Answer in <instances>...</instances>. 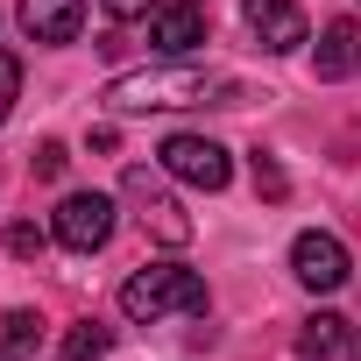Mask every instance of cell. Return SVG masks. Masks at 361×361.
I'll return each instance as SVG.
<instances>
[{
    "label": "cell",
    "instance_id": "6da1fadb",
    "mask_svg": "<svg viewBox=\"0 0 361 361\" xmlns=\"http://www.w3.org/2000/svg\"><path fill=\"white\" fill-rule=\"evenodd\" d=\"M241 85L206 71V64H142V71H121L106 85V106L114 114H149V106H234Z\"/></svg>",
    "mask_w": 361,
    "mask_h": 361
},
{
    "label": "cell",
    "instance_id": "7a4b0ae2",
    "mask_svg": "<svg viewBox=\"0 0 361 361\" xmlns=\"http://www.w3.org/2000/svg\"><path fill=\"white\" fill-rule=\"evenodd\" d=\"M121 312L128 319H170V312H206V276L177 269V262H149L121 283Z\"/></svg>",
    "mask_w": 361,
    "mask_h": 361
},
{
    "label": "cell",
    "instance_id": "3957f363",
    "mask_svg": "<svg viewBox=\"0 0 361 361\" xmlns=\"http://www.w3.org/2000/svg\"><path fill=\"white\" fill-rule=\"evenodd\" d=\"M156 163L170 177H185V185H199V192H227V177H234V163H227V149L213 135H163Z\"/></svg>",
    "mask_w": 361,
    "mask_h": 361
},
{
    "label": "cell",
    "instance_id": "277c9868",
    "mask_svg": "<svg viewBox=\"0 0 361 361\" xmlns=\"http://www.w3.org/2000/svg\"><path fill=\"white\" fill-rule=\"evenodd\" d=\"M50 234H57L71 255H92V248H106V241H114V199H106V192H71V199L57 206Z\"/></svg>",
    "mask_w": 361,
    "mask_h": 361
},
{
    "label": "cell",
    "instance_id": "5b68a950",
    "mask_svg": "<svg viewBox=\"0 0 361 361\" xmlns=\"http://www.w3.org/2000/svg\"><path fill=\"white\" fill-rule=\"evenodd\" d=\"M121 192L135 199V213H142V227H149L156 241H170V248H185V241H192V220H185V206L163 192V177H149V170L135 163V170L121 177Z\"/></svg>",
    "mask_w": 361,
    "mask_h": 361
},
{
    "label": "cell",
    "instance_id": "8992f818",
    "mask_svg": "<svg viewBox=\"0 0 361 361\" xmlns=\"http://www.w3.org/2000/svg\"><path fill=\"white\" fill-rule=\"evenodd\" d=\"M290 276L305 283V290H340L347 276H354V262H347V241L340 234H298L290 241Z\"/></svg>",
    "mask_w": 361,
    "mask_h": 361
},
{
    "label": "cell",
    "instance_id": "52a82bcc",
    "mask_svg": "<svg viewBox=\"0 0 361 361\" xmlns=\"http://www.w3.org/2000/svg\"><path fill=\"white\" fill-rule=\"evenodd\" d=\"M149 43L163 57H185L206 43V8L199 0H156V15H149Z\"/></svg>",
    "mask_w": 361,
    "mask_h": 361
},
{
    "label": "cell",
    "instance_id": "ba28073f",
    "mask_svg": "<svg viewBox=\"0 0 361 361\" xmlns=\"http://www.w3.org/2000/svg\"><path fill=\"white\" fill-rule=\"evenodd\" d=\"M241 15H248V29H255V43L269 57H283V50L305 43V8H298V0H241Z\"/></svg>",
    "mask_w": 361,
    "mask_h": 361
},
{
    "label": "cell",
    "instance_id": "9c48e42d",
    "mask_svg": "<svg viewBox=\"0 0 361 361\" xmlns=\"http://www.w3.org/2000/svg\"><path fill=\"white\" fill-rule=\"evenodd\" d=\"M85 22V0H22V29L29 43H71Z\"/></svg>",
    "mask_w": 361,
    "mask_h": 361
},
{
    "label": "cell",
    "instance_id": "30bf717a",
    "mask_svg": "<svg viewBox=\"0 0 361 361\" xmlns=\"http://www.w3.org/2000/svg\"><path fill=\"white\" fill-rule=\"evenodd\" d=\"M361 71V22H326L319 36V78H347Z\"/></svg>",
    "mask_w": 361,
    "mask_h": 361
},
{
    "label": "cell",
    "instance_id": "8fae6325",
    "mask_svg": "<svg viewBox=\"0 0 361 361\" xmlns=\"http://www.w3.org/2000/svg\"><path fill=\"white\" fill-rule=\"evenodd\" d=\"M333 354H347V319L340 312H312L298 326V361H333Z\"/></svg>",
    "mask_w": 361,
    "mask_h": 361
},
{
    "label": "cell",
    "instance_id": "7c38bea8",
    "mask_svg": "<svg viewBox=\"0 0 361 361\" xmlns=\"http://www.w3.org/2000/svg\"><path fill=\"white\" fill-rule=\"evenodd\" d=\"M106 347H114V326H99V319H78V326L64 333V347H57V354H64V361H99Z\"/></svg>",
    "mask_w": 361,
    "mask_h": 361
},
{
    "label": "cell",
    "instance_id": "4fadbf2b",
    "mask_svg": "<svg viewBox=\"0 0 361 361\" xmlns=\"http://www.w3.org/2000/svg\"><path fill=\"white\" fill-rule=\"evenodd\" d=\"M15 92H22V57H15V50H0V121L15 114Z\"/></svg>",
    "mask_w": 361,
    "mask_h": 361
},
{
    "label": "cell",
    "instance_id": "5bb4252c",
    "mask_svg": "<svg viewBox=\"0 0 361 361\" xmlns=\"http://www.w3.org/2000/svg\"><path fill=\"white\" fill-rule=\"evenodd\" d=\"M255 192H262V199H283V192H290V177H283L262 149H255Z\"/></svg>",
    "mask_w": 361,
    "mask_h": 361
},
{
    "label": "cell",
    "instance_id": "9a60e30c",
    "mask_svg": "<svg viewBox=\"0 0 361 361\" xmlns=\"http://www.w3.org/2000/svg\"><path fill=\"white\" fill-rule=\"evenodd\" d=\"M64 142H36V177H64Z\"/></svg>",
    "mask_w": 361,
    "mask_h": 361
},
{
    "label": "cell",
    "instance_id": "2e32d148",
    "mask_svg": "<svg viewBox=\"0 0 361 361\" xmlns=\"http://www.w3.org/2000/svg\"><path fill=\"white\" fill-rule=\"evenodd\" d=\"M43 241H50L43 227H15V234H8V248H15L22 262H29V255H43Z\"/></svg>",
    "mask_w": 361,
    "mask_h": 361
},
{
    "label": "cell",
    "instance_id": "e0dca14e",
    "mask_svg": "<svg viewBox=\"0 0 361 361\" xmlns=\"http://www.w3.org/2000/svg\"><path fill=\"white\" fill-rule=\"evenodd\" d=\"M36 333H43V319H36V312H8V340H15V347H29Z\"/></svg>",
    "mask_w": 361,
    "mask_h": 361
},
{
    "label": "cell",
    "instance_id": "ac0fdd59",
    "mask_svg": "<svg viewBox=\"0 0 361 361\" xmlns=\"http://www.w3.org/2000/svg\"><path fill=\"white\" fill-rule=\"evenodd\" d=\"M99 8H106L114 22H142V15H156V0H99Z\"/></svg>",
    "mask_w": 361,
    "mask_h": 361
},
{
    "label": "cell",
    "instance_id": "d6986e66",
    "mask_svg": "<svg viewBox=\"0 0 361 361\" xmlns=\"http://www.w3.org/2000/svg\"><path fill=\"white\" fill-rule=\"evenodd\" d=\"M0 361H29V347H15V340H8V347H0Z\"/></svg>",
    "mask_w": 361,
    "mask_h": 361
},
{
    "label": "cell",
    "instance_id": "ffe728a7",
    "mask_svg": "<svg viewBox=\"0 0 361 361\" xmlns=\"http://www.w3.org/2000/svg\"><path fill=\"white\" fill-rule=\"evenodd\" d=\"M347 361H361V333H347Z\"/></svg>",
    "mask_w": 361,
    "mask_h": 361
}]
</instances>
